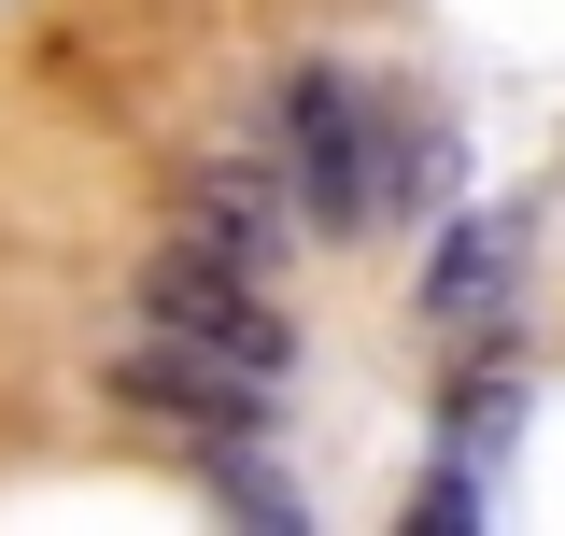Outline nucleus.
I'll return each mask as SVG.
<instances>
[{
	"mask_svg": "<svg viewBox=\"0 0 565 536\" xmlns=\"http://www.w3.org/2000/svg\"><path fill=\"white\" fill-rule=\"evenodd\" d=\"M282 156H297L311 226H396L438 184V128L396 114V85H367V71H297L282 85Z\"/></svg>",
	"mask_w": 565,
	"mask_h": 536,
	"instance_id": "obj_1",
	"label": "nucleus"
},
{
	"mask_svg": "<svg viewBox=\"0 0 565 536\" xmlns=\"http://www.w3.org/2000/svg\"><path fill=\"white\" fill-rule=\"evenodd\" d=\"M141 311L156 325L212 339V353H241V367H282V311H269V268L241 255V240H212V226H170L156 268H141Z\"/></svg>",
	"mask_w": 565,
	"mask_h": 536,
	"instance_id": "obj_2",
	"label": "nucleus"
},
{
	"mask_svg": "<svg viewBox=\"0 0 565 536\" xmlns=\"http://www.w3.org/2000/svg\"><path fill=\"white\" fill-rule=\"evenodd\" d=\"M99 382H114V409L170 424V438H241L255 396H269V367H241V353H212V339H184V325H141Z\"/></svg>",
	"mask_w": 565,
	"mask_h": 536,
	"instance_id": "obj_3",
	"label": "nucleus"
},
{
	"mask_svg": "<svg viewBox=\"0 0 565 536\" xmlns=\"http://www.w3.org/2000/svg\"><path fill=\"white\" fill-rule=\"evenodd\" d=\"M509 297H523V226H509V212H467V226L438 240V268H424V325L438 339H494Z\"/></svg>",
	"mask_w": 565,
	"mask_h": 536,
	"instance_id": "obj_4",
	"label": "nucleus"
},
{
	"mask_svg": "<svg viewBox=\"0 0 565 536\" xmlns=\"http://www.w3.org/2000/svg\"><path fill=\"white\" fill-rule=\"evenodd\" d=\"M282 184H297V156H255V170L212 156L199 184H184V226H212V240H241V255L269 268V255H282Z\"/></svg>",
	"mask_w": 565,
	"mask_h": 536,
	"instance_id": "obj_5",
	"label": "nucleus"
}]
</instances>
